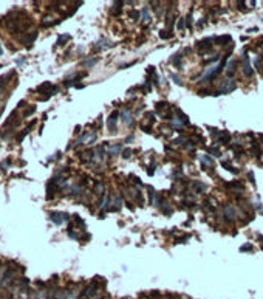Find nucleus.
Listing matches in <instances>:
<instances>
[{
	"label": "nucleus",
	"instance_id": "8",
	"mask_svg": "<svg viewBox=\"0 0 263 299\" xmlns=\"http://www.w3.org/2000/svg\"><path fill=\"white\" fill-rule=\"evenodd\" d=\"M214 40H215L218 45H226V44H229L231 36H217V37H214Z\"/></svg>",
	"mask_w": 263,
	"mask_h": 299
},
{
	"label": "nucleus",
	"instance_id": "3",
	"mask_svg": "<svg viewBox=\"0 0 263 299\" xmlns=\"http://www.w3.org/2000/svg\"><path fill=\"white\" fill-rule=\"evenodd\" d=\"M212 40H214V37H207V39H203L201 42H198V50L200 51H203V53H206V51H209V50L212 48Z\"/></svg>",
	"mask_w": 263,
	"mask_h": 299
},
{
	"label": "nucleus",
	"instance_id": "33",
	"mask_svg": "<svg viewBox=\"0 0 263 299\" xmlns=\"http://www.w3.org/2000/svg\"><path fill=\"white\" fill-rule=\"evenodd\" d=\"M262 22H263V17H262Z\"/></svg>",
	"mask_w": 263,
	"mask_h": 299
},
{
	"label": "nucleus",
	"instance_id": "26",
	"mask_svg": "<svg viewBox=\"0 0 263 299\" xmlns=\"http://www.w3.org/2000/svg\"><path fill=\"white\" fill-rule=\"evenodd\" d=\"M237 6H238V8L242 9V11H245V9H246V8H245V2H238V3H237Z\"/></svg>",
	"mask_w": 263,
	"mask_h": 299
},
{
	"label": "nucleus",
	"instance_id": "23",
	"mask_svg": "<svg viewBox=\"0 0 263 299\" xmlns=\"http://www.w3.org/2000/svg\"><path fill=\"white\" fill-rule=\"evenodd\" d=\"M170 78H172V79H173V82H175V84H178V85H181V84H183V82L180 81V78H178L177 75H172Z\"/></svg>",
	"mask_w": 263,
	"mask_h": 299
},
{
	"label": "nucleus",
	"instance_id": "7",
	"mask_svg": "<svg viewBox=\"0 0 263 299\" xmlns=\"http://www.w3.org/2000/svg\"><path fill=\"white\" fill-rule=\"evenodd\" d=\"M224 216H226L228 220H234L235 217V211L232 206H224Z\"/></svg>",
	"mask_w": 263,
	"mask_h": 299
},
{
	"label": "nucleus",
	"instance_id": "6",
	"mask_svg": "<svg viewBox=\"0 0 263 299\" xmlns=\"http://www.w3.org/2000/svg\"><path fill=\"white\" fill-rule=\"evenodd\" d=\"M116 121H118V112H113L112 115L108 116V121H107V124H108V129H115V124H116Z\"/></svg>",
	"mask_w": 263,
	"mask_h": 299
},
{
	"label": "nucleus",
	"instance_id": "24",
	"mask_svg": "<svg viewBox=\"0 0 263 299\" xmlns=\"http://www.w3.org/2000/svg\"><path fill=\"white\" fill-rule=\"evenodd\" d=\"M184 28V19H180V20H178V30H183Z\"/></svg>",
	"mask_w": 263,
	"mask_h": 299
},
{
	"label": "nucleus",
	"instance_id": "12",
	"mask_svg": "<svg viewBox=\"0 0 263 299\" xmlns=\"http://www.w3.org/2000/svg\"><path fill=\"white\" fill-rule=\"evenodd\" d=\"M70 39H71V36H70V34H62V36H59V37H58V45L65 44V40H70Z\"/></svg>",
	"mask_w": 263,
	"mask_h": 299
},
{
	"label": "nucleus",
	"instance_id": "13",
	"mask_svg": "<svg viewBox=\"0 0 263 299\" xmlns=\"http://www.w3.org/2000/svg\"><path fill=\"white\" fill-rule=\"evenodd\" d=\"M181 57H183V56L180 54V53H178V54H175V56L172 57V62H173L175 65H177V67H178V68H180V67H181Z\"/></svg>",
	"mask_w": 263,
	"mask_h": 299
},
{
	"label": "nucleus",
	"instance_id": "25",
	"mask_svg": "<svg viewBox=\"0 0 263 299\" xmlns=\"http://www.w3.org/2000/svg\"><path fill=\"white\" fill-rule=\"evenodd\" d=\"M130 154H132V152L128 151V149H127V151H122V157H124V158H130Z\"/></svg>",
	"mask_w": 263,
	"mask_h": 299
},
{
	"label": "nucleus",
	"instance_id": "14",
	"mask_svg": "<svg viewBox=\"0 0 263 299\" xmlns=\"http://www.w3.org/2000/svg\"><path fill=\"white\" fill-rule=\"evenodd\" d=\"M98 62V57H93V59H87V60H84V67H91V65H94Z\"/></svg>",
	"mask_w": 263,
	"mask_h": 299
},
{
	"label": "nucleus",
	"instance_id": "32",
	"mask_svg": "<svg viewBox=\"0 0 263 299\" xmlns=\"http://www.w3.org/2000/svg\"><path fill=\"white\" fill-rule=\"evenodd\" d=\"M0 54H3V48H2V44H0Z\"/></svg>",
	"mask_w": 263,
	"mask_h": 299
},
{
	"label": "nucleus",
	"instance_id": "19",
	"mask_svg": "<svg viewBox=\"0 0 263 299\" xmlns=\"http://www.w3.org/2000/svg\"><path fill=\"white\" fill-rule=\"evenodd\" d=\"M159 37H163V39H169V37H172V33L161 31V33H159Z\"/></svg>",
	"mask_w": 263,
	"mask_h": 299
},
{
	"label": "nucleus",
	"instance_id": "9",
	"mask_svg": "<svg viewBox=\"0 0 263 299\" xmlns=\"http://www.w3.org/2000/svg\"><path fill=\"white\" fill-rule=\"evenodd\" d=\"M102 158H104V149H102V147H98L96 152L93 154V161H101Z\"/></svg>",
	"mask_w": 263,
	"mask_h": 299
},
{
	"label": "nucleus",
	"instance_id": "16",
	"mask_svg": "<svg viewBox=\"0 0 263 299\" xmlns=\"http://www.w3.org/2000/svg\"><path fill=\"white\" fill-rule=\"evenodd\" d=\"M223 167H224V169H228L229 172H232V174H238V169H235V167H231L229 163H224V161H223Z\"/></svg>",
	"mask_w": 263,
	"mask_h": 299
},
{
	"label": "nucleus",
	"instance_id": "20",
	"mask_svg": "<svg viewBox=\"0 0 263 299\" xmlns=\"http://www.w3.org/2000/svg\"><path fill=\"white\" fill-rule=\"evenodd\" d=\"M9 164H11V160H5V161H2V171H6Z\"/></svg>",
	"mask_w": 263,
	"mask_h": 299
},
{
	"label": "nucleus",
	"instance_id": "4",
	"mask_svg": "<svg viewBox=\"0 0 263 299\" xmlns=\"http://www.w3.org/2000/svg\"><path fill=\"white\" fill-rule=\"evenodd\" d=\"M243 71H245V76L246 78H251L252 76V65H251V60L248 59V56L246 54H243Z\"/></svg>",
	"mask_w": 263,
	"mask_h": 299
},
{
	"label": "nucleus",
	"instance_id": "17",
	"mask_svg": "<svg viewBox=\"0 0 263 299\" xmlns=\"http://www.w3.org/2000/svg\"><path fill=\"white\" fill-rule=\"evenodd\" d=\"M121 151V144H116V146H112L110 147V155H116L118 152Z\"/></svg>",
	"mask_w": 263,
	"mask_h": 299
},
{
	"label": "nucleus",
	"instance_id": "5",
	"mask_svg": "<svg viewBox=\"0 0 263 299\" xmlns=\"http://www.w3.org/2000/svg\"><path fill=\"white\" fill-rule=\"evenodd\" d=\"M121 115H122V116H121V118H122V121L127 126H132L133 124V118H132V113H130V110H128V109H124Z\"/></svg>",
	"mask_w": 263,
	"mask_h": 299
},
{
	"label": "nucleus",
	"instance_id": "28",
	"mask_svg": "<svg viewBox=\"0 0 263 299\" xmlns=\"http://www.w3.org/2000/svg\"><path fill=\"white\" fill-rule=\"evenodd\" d=\"M186 22H187V26L190 28V26H192V22H193L192 20V16H187V20H186Z\"/></svg>",
	"mask_w": 263,
	"mask_h": 299
},
{
	"label": "nucleus",
	"instance_id": "22",
	"mask_svg": "<svg viewBox=\"0 0 263 299\" xmlns=\"http://www.w3.org/2000/svg\"><path fill=\"white\" fill-rule=\"evenodd\" d=\"M34 110H36V105H33V107H29L28 110L23 113V116H28V115H31V113H34Z\"/></svg>",
	"mask_w": 263,
	"mask_h": 299
},
{
	"label": "nucleus",
	"instance_id": "15",
	"mask_svg": "<svg viewBox=\"0 0 263 299\" xmlns=\"http://www.w3.org/2000/svg\"><path fill=\"white\" fill-rule=\"evenodd\" d=\"M141 14H143V19L146 22H150V14H149V8H147V6H146V8H143V13H141Z\"/></svg>",
	"mask_w": 263,
	"mask_h": 299
},
{
	"label": "nucleus",
	"instance_id": "2",
	"mask_svg": "<svg viewBox=\"0 0 263 299\" xmlns=\"http://www.w3.org/2000/svg\"><path fill=\"white\" fill-rule=\"evenodd\" d=\"M50 218H51V222L54 225H60L62 222H65L70 218V216L65 212H50Z\"/></svg>",
	"mask_w": 263,
	"mask_h": 299
},
{
	"label": "nucleus",
	"instance_id": "11",
	"mask_svg": "<svg viewBox=\"0 0 263 299\" xmlns=\"http://www.w3.org/2000/svg\"><path fill=\"white\" fill-rule=\"evenodd\" d=\"M200 160H201V161H203L204 164H207V166H214V160H212L209 155H203Z\"/></svg>",
	"mask_w": 263,
	"mask_h": 299
},
{
	"label": "nucleus",
	"instance_id": "31",
	"mask_svg": "<svg viewBox=\"0 0 263 299\" xmlns=\"http://www.w3.org/2000/svg\"><path fill=\"white\" fill-rule=\"evenodd\" d=\"M23 64V59H17V65H22Z\"/></svg>",
	"mask_w": 263,
	"mask_h": 299
},
{
	"label": "nucleus",
	"instance_id": "27",
	"mask_svg": "<svg viewBox=\"0 0 263 299\" xmlns=\"http://www.w3.org/2000/svg\"><path fill=\"white\" fill-rule=\"evenodd\" d=\"M130 16H132L133 19H138V17H139V13H138V11H132Z\"/></svg>",
	"mask_w": 263,
	"mask_h": 299
},
{
	"label": "nucleus",
	"instance_id": "10",
	"mask_svg": "<svg viewBox=\"0 0 263 299\" xmlns=\"http://www.w3.org/2000/svg\"><path fill=\"white\" fill-rule=\"evenodd\" d=\"M235 67H237V60H231V62H229V65H228V70H226L228 76H232V75H234V71H235Z\"/></svg>",
	"mask_w": 263,
	"mask_h": 299
},
{
	"label": "nucleus",
	"instance_id": "29",
	"mask_svg": "<svg viewBox=\"0 0 263 299\" xmlns=\"http://www.w3.org/2000/svg\"><path fill=\"white\" fill-rule=\"evenodd\" d=\"M248 177H249L251 183H252V185H254V183H255V180H254V174H252V172H249V174H248Z\"/></svg>",
	"mask_w": 263,
	"mask_h": 299
},
{
	"label": "nucleus",
	"instance_id": "30",
	"mask_svg": "<svg viewBox=\"0 0 263 299\" xmlns=\"http://www.w3.org/2000/svg\"><path fill=\"white\" fill-rule=\"evenodd\" d=\"M23 105H25V101H20V102H19V109H20V107H23Z\"/></svg>",
	"mask_w": 263,
	"mask_h": 299
},
{
	"label": "nucleus",
	"instance_id": "21",
	"mask_svg": "<svg viewBox=\"0 0 263 299\" xmlns=\"http://www.w3.org/2000/svg\"><path fill=\"white\" fill-rule=\"evenodd\" d=\"M240 251H252V247H251L249 243H246V245H243V247L240 248Z\"/></svg>",
	"mask_w": 263,
	"mask_h": 299
},
{
	"label": "nucleus",
	"instance_id": "1",
	"mask_svg": "<svg viewBox=\"0 0 263 299\" xmlns=\"http://www.w3.org/2000/svg\"><path fill=\"white\" fill-rule=\"evenodd\" d=\"M235 89H237V84H235V81L232 78H228V79H224L220 93H231V91H234Z\"/></svg>",
	"mask_w": 263,
	"mask_h": 299
},
{
	"label": "nucleus",
	"instance_id": "18",
	"mask_svg": "<svg viewBox=\"0 0 263 299\" xmlns=\"http://www.w3.org/2000/svg\"><path fill=\"white\" fill-rule=\"evenodd\" d=\"M209 152H211V155H214V157H222V154H220V151L217 147H211Z\"/></svg>",
	"mask_w": 263,
	"mask_h": 299
}]
</instances>
